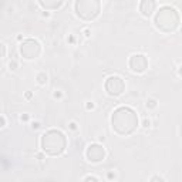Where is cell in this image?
<instances>
[{
	"mask_svg": "<svg viewBox=\"0 0 182 182\" xmlns=\"http://www.w3.org/2000/svg\"><path fill=\"white\" fill-rule=\"evenodd\" d=\"M111 125L115 134L128 137L138 127V115L129 107H118L111 115Z\"/></svg>",
	"mask_w": 182,
	"mask_h": 182,
	"instance_id": "1",
	"label": "cell"
},
{
	"mask_svg": "<svg viewBox=\"0 0 182 182\" xmlns=\"http://www.w3.org/2000/svg\"><path fill=\"white\" fill-rule=\"evenodd\" d=\"M41 150L50 157H58L61 155L67 148V138L65 135L58 129H48L41 135L40 140Z\"/></svg>",
	"mask_w": 182,
	"mask_h": 182,
	"instance_id": "2",
	"label": "cell"
},
{
	"mask_svg": "<svg viewBox=\"0 0 182 182\" xmlns=\"http://www.w3.org/2000/svg\"><path fill=\"white\" fill-rule=\"evenodd\" d=\"M179 13L171 6H162L155 13L154 24L162 33H172L179 26Z\"/></svg>",
	"mask_w": 182,
	"mask_h": 182,
	"instance_id": "3",
	"label": "cell"
},
{
	"mask_svg": "<svg viewBox=\"0 0 182 182\" xmlns=\"http://www.w3.org/2000/svg\"><path fill=\"white\" fill-rule=\"evenodd\" d=\"M76 14L84 20V22H91L100 14L101 12V3L98 0H78L74 3Z\"/></svg>",
	"mask_w": 182,
	"mask_h": 182,
	"instance_id": "4",
	"label": "cell"
},
{
	"mask_svg": "<svg viewBox=\"0 0 182 182\" xmlns=\"http://www.w3.org/2000/svg\"><path fill=\"white\" fill-rule=\"evenodd\" d=\"M20 54L26 60H34L41 54V44L34 39H26L20 44Z\"/></svg>",
	"mask_w": 182,
	"mask_h": 182,
	"instance_id": "5",
	"label": "cell"
},
{
	"mask_svg": "<svg viewBox=\"0 0 182 182\" xmlns=\"http://www.w3.org/2000/svg\"><path fill=\"white\" fill-rule=\"evenodd\" d=\"M104 88L107 91V94L111 97H118L125 91V81L118 77V76H111L105 80Z\"/></svg>",
	"mask_w": 182,
	"mask_h": 182,
	"instance_id": "6",
	"label": "cell"
},
{
	"mask_svg": "<svg viewBox=\"0 0 182 182\" xmlns=\"http://www.w3.org/2000/svg\"><path fill=\"white\" fill-rule=\"evenodd\" d=\"M86 157L90 162L93 164H98L105 158V150H104L103 145L100 144H91L88 145L87 150H86Z\"/></svg>",
	"mask_w": 182,
	"mask_h": 182,
	"instance_id": "7",
	"label": "cell"
},
{
	"mask_svg": "<svg viewBox=\"0 0 182 182\" xmlns=\"http://www.w3.org/2000/svg\"><path fill=\"white\" fill-rule=\"evenodd\" d=\"M128 67L134 73L141 74L148 68V58L144 54H132L128 60Z\"/></svg>",
	"mask_w": 182,
	"mask_h": 182,
	"instance_id": "8",
	"label": "cell"
},
{
	"mask_svg": "<svg viewBox=\"0 0 182 182\" xmlns=\"http://www.w3.org/2000/svg\"><path fill=\"white\" fill-rule=\"evenodd\" d=\"M155 7H157V3L152 1V0H142L140 3V12L145 17H150L155 12Z\"/></svg>",
	"mask_w": 182,
	"mask_h": 182,
	"instance_id": "9",
	"label": "cell"
},
{
	"mask_svg": "<svg viewBox=\"0 0 182 182\" xmlns=\"http://www.w3.org/2000/svg\"><path fill=\"white\" fill-rule=\"evenodd\" d=\"M39 4L41 6L43 9H46V10H57V9L63 7L64 6V1H57V0H54V1H39Z\"/></svg>",
	"mask_w": 182,
	"mask_h": 182,
	"instance_id": "10",
	"label": "cell"
},
{
	"mask_svg": "<svg viewBox=\"0 0 182 182\" xmlns=\"http://www.w3.org/2000/svg\"><path fill=\"white\" fill-rule=\"evenodd\" d=\"M36 80H37V83H39L40 86H46V84H47L48 77H47V74H46V73L41 71V73H39V74H37Z\"/></svg>",
	"mask_w": 182,
	"mask_h": 182,
	"instance_id": "11",
	"label": "cell"
},
{
	"mask_svg": "<svg viewBox=\"0 0 182 182\" xmlns=\"http://www.w3.org/2000/svg\"><path fill=\"white\" fill-rule=\"evenodd\" d=\"M145 107H147L148 110H154V108L158 107V101H157L155 98H148V100H147V104H145Z\"/></svg>",
	"mask_w": 182,
	"mask_h": 182,
	"instance_id": "12",
	"label": "cell"
},
{
	"mask_svg": "<svg viewBox=\"0 0 182 182\" xmlns=\"http://www.w3.org/2000/svg\"><path fill=\"white\" fill-rule=\"evenodd\" d=\"M150 182H165V179L162 176H159V175H154V176H151Z\"/></svg>",
	"mask_w": 182,
	"mask_h": 182,
	"instance_id": "13",
	"label": "cell"
},
{
	"mask_svg": "<svg viewBox=\"0 0 182 182\" xmlns=\"http://www.w3.org/2000/svg\"><path fill=\"white\" fill-rule=\"evenodd\" d=\"M6 53H7V48H6V46H4L3 43H0V58H3V57L6 55Z\"/></svg>",
	"mask_w": 182,
	"mask_h": 182,
	"instance_id": "14",
	"label": "cell"
},
{
	"mask_svg": "<svg viewBox=\"0 0 182 182\" xmlns=\"http://www.w3.org/2000/svg\"><path fill=\"white\" fill-rule=\"evenodd\" d=\"M83 182H100V181H98V178H95V176H93V175H88V176L84 178V181Z\"/></svg>",
	"mask_w": 182,
	"mask_h": 182,
	"instance_id": "15",
	"label": "cell"
},
{
	"mask_svg": "<svg viewBox=\"0 0 182 182\" xmlns=\"http://www.w3.org/2000/svg\"><path fill=\"white\" fill-rule=\"evenodd\" d=\"M17 67H19L17 61H10V63H9V68H10V71H16Z\"/></svg>",
	"mask_w": 182,
	"mask_h": 182,
	"instance_id": "16",
	"label": "cell"
},
{
	"mask_svg": "<svg viewBox=\"0 0 182 182\" xmlns=\"http://www.w3.org/2000/svg\"><path fill=\"white\" fill-rule=\"evenodd\" d=\"M142 124H144V128H150V127H151V121H150L148 118H145V119H144V122H142Z\"/></svg>",
	"mask_w": 182,
	"mask_h": 182,
	"instance_id": "17",
	"label": "cell"
},
{
	"mask_svg": "<svg viewBox=\"0 0 182 182\" xmlns=\"http://www.w3.org/2000/svg\"><path fill=\"white\" fill-rule=\"evenodd\" d=\"M4 125H6V118L3 115H0V128H3Z\"/></svg>",
	"mask_w": 182,
	"mask_h": 182,
	"instance_id": "18",
	"label": "cell"
},
{
	"mask_svg": "<svg viewBox=\"0 0 182 182\" xmlns=\"http://www.w3.org/2000/svg\"><path fill=\"white\" fill-rule=\"evenodd\" d=\"M68 127H70V129L76 131V129H77V124H76V122L73 121V122H70V124H68Z\"/></svg>",
	"mask_w": 182,
	"mask_h": 182,
	"instance_id": "19",
	"label": "cell"
},
{
	"mask_svg": "<svg viewBox=\"0 0 182 182\" xmlns=\"http://www.w3.org/2000/svg\"><path fill=\"white\" fill-rule=\"evenodd\" d=\"M53 97H54V98H61L63 94H61V91H55L54 94H53Z\"/></svg>",
	"mask_w": 182,
	"mask_h": 182,
	"instance_id": "20",
	"label": "cell"
},
{
	"mask_svg": "<svg viewBox=\"0 0 182 182\" xmlns=\"http://www.w3.org/2000/svg\"><path fill=\"white\" fill-rule=\"evenodd\" d=\"M86 108H87V110H93V108H94V103H87L86 104Z\"/></svg>",
	"mask_w": 182,
	"mask_h": 182,
	"instance_id": "21",
	"label": "cell"
},
{
	"mask_svg": "<svg viewBox=\"0 0 182 182\" xmlns=\"http://www.w3.org/2000/svg\"><path fill=\"white\" fill-rule=\"evenodd\" d=\"M39 127H40L39 122H33V124H32V128H33V129H37Z\"/></svg>",
	"mask_w": 182,
	"mask_h": 182,
	"instance_id": "22",
	"label": "cell"
},
{
	"mask_svg": "<svg viewBox=\"0 0 182 182\" xmlns=\"http://www.w3.org/2000/svg\"><path fill=\"white\" fill-rule=\"evenodd\" d=\"M108 179H112V178H115V175H114V172H108Z\"/></svg>",
	"mask_w": 182,
	"mask_h": 182,
	"instance_id": "23",
	"label": "cell"
},
{
	"mask_svg": "<svg viewBox=\"0 0 182 182\" xmlns=\"http://www.w3.org/2000/svg\"><path fill=\"white\" fill-rule=\"evenodd\" d=\"M20 119H22V121H27V119H29V115H27V114H26V115H22Z\"/></svg>",
	"mask_w": 182,
	"mask_h": 182,
	"instance_id": "24",
	"label": "cell"
},
{
	"mask_svg": "<svg viewBox=\"0 0 182 182\" xmlns=\"http://www.w3.org/2000/svg\"><path fill=\"white\" fill-rule=\"evenodd\" d=\"M84 36H86V37H90V30H88V29L84 30Z\"/></svg>",
	"mask_w": 182,
	"mask_h": 182,
	"instance_id": "25",
	"label": "cell"
}]
</instances>
